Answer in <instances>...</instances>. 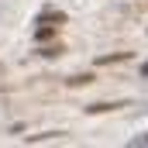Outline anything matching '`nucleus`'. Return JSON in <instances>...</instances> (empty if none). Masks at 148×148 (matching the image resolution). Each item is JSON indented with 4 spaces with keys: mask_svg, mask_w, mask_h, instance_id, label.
Segmentation results:
<instances>
[{
    "mask_svg": "<svg viewBox=\"0 0 148 148\" xmlns=\"http://www.w3.org/2000/svg\"><path fill=\"white\" fill-rule=\"evenodd\" d=\"M141 73H145V76H148V62H145V69H141Z\"/></svg>",
    "mask_w": 148,
    "mask_h": 148,
    "instance_id": "obj_1",
    "label": "nucleus"
}]
</instances>
